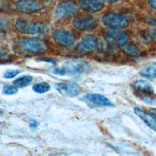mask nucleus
I'll return each instance as SVG.
<instances>
[{"instance_id":"nucleus-9","label":"nucleus","mask_w":156,"mask_h":156,"mask_svg":"<svg viewBox=\"0 0 156 156\" xmlns=\"http://www.w3.org/2000/svg\"><path fill=\"white\" fill-rule=\"evenodd\" d=\"M15 5L18 10L25 13L37 12L44 7L43 3L35 0H19Z\"/></svg>"},{"instance_id":"nucleus-12","label":"nucleus","mask_w":156,"mask_h":156,"mask_svg":"<svg viewBox=\"0 0 156 156\" xmlns=\"http://www.w3.org/2000/svg\"><path fill=\"white\" fill-rule=\"evenodd\" d=\"M79 4L82 10L91 13L98 12L104 7V4L100 0H79Z\"/></svg>"},{"instance_id":"nucleus-1","label":"nucleus","mask_w":156,"mask_h":156,"mask_svg":"<svg viewBox=\"0 0 156 156\" xmlns=\"http://www.w3.org/2000/svg\"><path fill=\"white\" fill-rule=\"evenodd\" d=\"M91 69L90 64L83 60H68L65 62L60 68L53 70L56 75H79L88 73Z\"/></svg>"},{"instance_id":"nucleus-26","label":"nucleus","mask_w":156,"mask_h":156,"mask_svg":"<svg viewBox=\"0 0 156 156\" xmlns=\"http://www.w3.org/2000/svg\"><path fill=\"white\" fill-rule=\"evenodd\" d=\"M150 113L156 119V108H151L149 109Z\"/></svg>"},{"instance_id":"nucleus-5","label":"nucleus","mask_w":156,"mask_h":156,"mask_svg":"<svg viewBox=\"0 0 156 156\" xmlns=\"http://www.w3.org/2000/svg\"><path fill=\"white\" fill-rule=\"evenodd\" d=\"M73 25L78 30L90 31L96 28L98 22L93 16L87 14H82L76 16L74 18Z\"/></svg>"},{"instance_id":"nucleus-17","label":"nucleus","mask_w":156,"mask_h":156,"mask_svg":"<svg viewBox=\"0 0 156 156\" xmlns=\"http://www.w3.org/2000/svg\"><path fill=\"white\" fill-rule=\"evenodd\" d=\"M122 51L130 57H138L141 55V51L138 46L132 43H127L122 46Z\"/></svg>"},{"instance_id":"nucleus-3","label":"nucleus","mask_w":156,"mask_h":156,"mask_svg":"<svg viewBox=\"0 0 156 156\" xmlns=\"http://www.w3.org/2000/svg\"><path fill=\"white\" fill-rule=\"evenodd\" d=\"M18 44L23 50L30 53H44L48 51L45 41L38 38H20Z\"/></svg>"},{"instance_id":"nucleus-7","label":"nucleus","mask_w":156,"mask_h":156,"mask_svg":"<svg viewBox=\"0 0 156 156\" xmlns=\"http://www.w3.org/2000/svg\"><path fill=\"white\" fill-rule=\"evenodd\" d=\"M79 11V7L72 1H65L56 7L55 15L57 18H66L75 16Z\"/></svg>"},{"instance_id":"nucleus-4","label":"nucleus","mask_w":156,"mask_h":156,"mask_svg":"<svg viewBox=\"0 0 156 156\" xmlns=\"http://www.w3.org/2000/svg\"><path fill=\"white\" fill-rule=\"evenodd\" d=\"M102 42L95 35L92 34L85 35L76 46L77 51L81 54L91 53L101 48Z\"/></svg>"},{"instance_id":"nucleus-10","label":"nucleus","mask_w":156,"mask_h":156,"mask_svg":"<svg viewBox=\"0 0 156 156\" xmlns=\"http://www.w3.org/2000/svg\"><path fill=\"white\" fill-rule=\"evenodd\" d=\"M54 42L62 46H69L75 41V37L69 31L63 29L55 30L52 34Z\"/></svg>"},{"instance_id":"nucleus-27","label":"nucleus","mask_w":156,"mask_h":156,"mask_svg":"<svg viewBox=\"0 0 156 156\" xmlns=\"http://www.w3.org/2000/svg\"><path fill=\"white\" fill-rule=\"evenodd\" d=\"M100 1H101L102 2H107V3H114L118 1L119 0H100Z\"/></svg>"},{"instance_id":"nucleus-16","label":"nucleus","mask_w":156,"mask_h":156,"mask_svg":"<svg viewBox=\"0 0 156 156\" xmlns=\"http://www.w3.org/2000/svg\"><path fill=\"white\" fill-rule=\"evenodd\" d=\"M140 76L147 79L156 78V62L147 63L143 65L139 72Z\"/></svg>"},{"instance_id":"nucleus-18","label":"nucleus","mask_w":156,"mask_h":156,"mask_svg":"<svg viewBox=\"0 0 156 156\" xmlns=\"http://www.w3.org/2000/svg\"><path fill=\"white\" fill-rule=\"evenodd\" d=\"M33 80V78L31 76L27 75L23 77L17 78L13 81V83L18 87H24L29 85Z\"/></svg>"},{"instance_id":"nucleus-22","label":"nucleus","mask_w":156,"mask_h":156,"mask_svg":"<svg viewBox=\"0 0 156 156\" xmlns=\"http://www.w3.org/2000/svg\"><path fill=\"white\" fill-rule=\"evenodd\" d=\"M20 73H21V71L18 69H7L4 73V77L6 79H12L16 77Z\"/></svg>"},{"instance_id":"nucleus-25","label":"nucleus","mask_w":156,"mask_h":156,"mask_svg":"<svg viewBox=\"0 0 156 156\" xmlns=\"http://www.w3.org/2000/svg\"><path fill=\"white\" fill-rule=\"evenodd\" d=\"M147 2L150 7L156 10V0H147Z\"/></svg>"},{"instance_id":"nucleus-13","label":"nucleus","mask_w":156,"mask_h":156,"mask_svg":"<svg viewBox=\"0 0 156 156\" xmlns=\"http://www.w3.org/2000/svg\"><path fill=\"white\" fill-rule=\"evenodd\" d=\"M133 88L136 93L144 95V98L154 93V90L151 84L144 80H138L134 82Z\"/></svg>"},{"instance_id":"nucleus-15","label":"nucleus","mask_w":156,"mask_h":156,"mask_svg":"<svg viewBox=\"0 0 156 156\" xmlns=\"http://www.w3.org/2000/svg\"><path fill=\"white\" fill-rule=\"evenodd\" d=\"M134 112L151 129L156 131V119L151 114L150 115L146 113L137 107L134 108Z\"/></svg>"},{"instance_id":"nucleus-6","label":"nucleus","mask_w":156,"mask_h":156,"mask_svg":"<svg viewBox=\"0 0 156 156\" xmlns=\"http://www.w3.org/2000/svg\"><path fill=\"white\" fill-rule=\"evenodd\" d=\"M103 24L110 27L124 28L129 24L127 19L122 15L111 12L105 14L102 17Z\"/></svg>"},{"instance_id":"nucleus-20","label":"nucleus","mask_w":156,"mask_h":156,"mask_svg":"<svg viewBox=\"0 0 156 156\" xmlns=\"http://www.w3.org/2000/svg\"><path fill=\"white\" fill-rule=\"evenodd\" d=\"M17 92L18 88L15 85H5L2 88V93L5 95H13Z\"/></svg>"},{"instance_id":"nucleus-23","label":"nucleus","mask_w":156,"mask_h":156,"mask_svg":"<svg viewBox=\"0 0 156 156\" xmlns=\"http://www.w3.org/2000/svg\"><path fill=\"white\" fill-rule=\"evenodd\" d=\"M10 10V5L7 0H0V10L9 12Z\"/></svg>"},{"instance_id":"nucleus-8","label":"nucleus","mask_w":156,"mask_h":156,"mask_svg":"<svg viewBox=\"0 0 156 156\" xmlns=\"http://www.w3.org/2000/svg\"><path fill=\"white\" fill-rule=\"evenodd\" d=\"M55 89L62 95L68 97H75L81 91L80 86L75 82L65 81L55 84Z\"/></svg>"},{"instance_id":"nucleus-19","label":"nucleus","mask_w":156,"mask_h":156,"mask_svg":"<svg viewBox=\"0 0 156 156\" xmlns=\"http://www.w3.org/2000/svg\"><path fill=\"white\" fill-rule=\"evenodd\" d=\"M32 90L37 93H44L50 90V85L47 82H40L34 85Z\"/></svg>"},{"instance_id":"nucleus-11","label":"nucleus","mask_w":156,"mask_h":156,"mask_svg":"<svg viewBox=\"0 0 156 156\" xmlns=\"http://www.w3.org/2000/svg\"><path fill=\"white\" fill-rule=\"evenodd\" d=\"M82 100L101 106H115V105L107 98L98 93H88L84 96Z\"/></svg>"},{"instance_id":"nucleus-14","label":"nucleus","mask_w":156,"mask_h":156,"mask_svg":"<svg viewBox=\"0 0 156 156\" xmlns=\"http://www.w3.org/2000/svg\"><path fill=\"white\" fill-rule=\"evenodd\" d=\"M34 26L35 23L26 19H20L15 24V27L18 31L28 35H34Z\"/></svg>"},{"instance_id":"nucleus-24","label":"nucleus","mask_w":156,"mask_h":156,"mask_svg":"<svg viewBox=\"0 0 156 156\" xmlns=\"http://www.w3.org/2000/svg\"><path fill=\"white\" fill-rule=\"evenodd\" d=\"M29 126L32 128H36L38 126L39 122L35 119L33 118H30L29 119Z\"/></svg>"},{"instance_id":"nucleus-2","label":"nucleus","mask_w":156,"mask_h":156,"mask_svg":"<svg viewBox=\"0 0 156 156\" xmlns=\"http://www.w3.org/2000/svg\"><path fill=\"white\" fill-rule=\"evenodd\" d=\"M102 32L106 43L113 47L122 46L128 43V35L118 28L108 27L104 29Z\"/></svg>"},{"instance_id":"nucleus-28","label":"nucleus","mask_w":156,"mask_h":156,"mask_svg":"<svg viewBox=\"0 0 156 156\" xmlns=\"http://www.w3.org/2000/svg\"><path fill=\"white\" fill-rule=\"evenodd\" d=\"M2 113V110H0V115Z\"/></svg>"},{"instance_id":"nucleus-21","label":"nucleus","mask_w":156,"mask_h":156,"mask_svg":"<svg viewBox=\"0 0 156 156\" xmlns=\"http://www.w3.org/2000/svg\"><path fill=\"white\" fill-rule=\"evenodd\" d=\"M10 21L8 19L0 18V34L5 31L10 26Z\"/></svg>"}]
</instances>
